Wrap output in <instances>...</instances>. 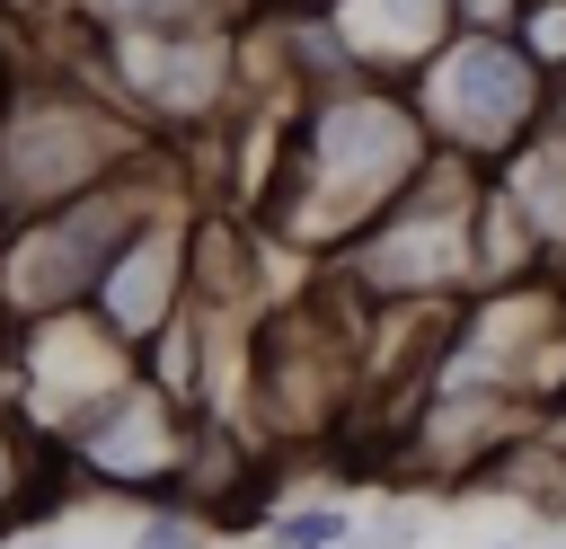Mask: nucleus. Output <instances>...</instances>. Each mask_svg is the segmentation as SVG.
<instances>
[{
  "label": "nucleus",
  "mask_w": 566,
  "mask_h": 549,
  "mask_svg": "<svg viewBox=\"0 0 566 549\" xmlns=\"http://www.w3.org/2000/svg\"><path fill=\"white\" fill-rule=\"evenodd\" d=\"M424 168H433V133H424L407 80H363V71H345V80H318V89H301V97L283 106L274 168H265L248 221H256L274 248L327 266V257H336L363 221H380Z\"/></svg>",
  "instance_id": "obj_1"
},
{
  "label": "nucleus",
  "mask_w": 566,
  "mask_h": 549,
  "mask_svg": "<svg viewBox=\"0 0 566 549\" xmlns=\"http://www.w3.org/2000/svg\"><path fill=\"white\" fill-rule=\"evenodd\" d=\"M150 151L159 142L106 97V80L71 44L0 53V230L142 168Z\"/></svg>",
  "instance_id": "obj_2"
},
{
  "label": "nucleus",
  "mask_w": 566,
  "mask_h": 549,
  "mask_svg": "<svg viewBox=\"0 0 566 549\" xmlns=\"http://www.w3.org/2000/svg\"><path fill=\"white\" fill-rule=\"evenodd\" d=\"M71 53L106 80V97L168 151L212 142L248 97V44L239 18H150V27H71Z\"/></svg>",
  "instance_id": "obj_3"
},
{
  "label": "nucleus",
  "mask_w": 566,
  "mask_h": 549,
  "mask_svg": "<svg viewBox=\"0 0 566 549\" xmlns=\"http://www.w3.org/2000/svg\"><path fill=\"white\" fill-rule=\"evenodd\" d=\"M478 186L486 168L433 151V168L380 221H363L327 257V274L354 283L363 301H469L478 292Z\"/></svg>",
  "instance_id": "obj_4"
},
{
  "label": "nucleus",
  "mask_w": 566,
  "mask_h": 549,
  "mask_svg": "<svg viewBox=\"0 0 566 549\" xmlns=\"http://www.w3.org/2000/svg\"><path fill=\"white\" fill-rule=\"evenodd\" d=\"M548 89H557L548 62H531V44H522L513 27H451V35L424 53V71L407 80L433 151H451V159H469V168L513 159V151L548 124Z\"/></svg>",
  "instance_id": "obj_5"
},
{
  "label": "nucleus",
  "mask_w": 566,
  "mask_h": 549,
  "mask_svg": "<svg viewBox=\"0 0 566 549\" xmlns=\"http://www.w3.org/2000/svg\"><path fill=\"white\" fill-rule=\"evenodd\" d=\"M142 372V354L88 310H35V319H9L0 328V416H18L35 443H62L97 398H115L124 381Z\"/></svg>",
  "instance_id": "obj_6"
},
{
  "label": "nucleus",
  "mask_w": 566,
  "mask_h": 549,
  "mask_svg": "<svg viewBox=\"0 0 566 549\" xmlns=\"http://www.w3.org/2000/svg\"><path fill=\"white\" fill-rule=\"evenodd\" d=\"M97 496H124V505H142V496H186V460H195V407L168 390V381H150V372H133L115 398H97L62 443H53Z\"/></svg>",
  "instance_id": "obj_7"
},
{
  "label": "nucleus",
  "mask_w": 566,
  "mask_h": 549,
  "mask_svg": "<svg viewBox=\"0 0 566 549\" xmlns=\"http://www.w3.org/2000/svg\"><path fill=\"white\" fill-rule=\"evenodd\" d=\"M186 292H195V195H168V204H150V213L133 221V239L106 257L88 310L142 354V345L186 310Z\"/></svg>",
  "instance_id": "obj_8"
},
{
  "label": "nucleus",
  "mask_w": 566,
  "mask_h": 549,
  "mask_svg": "<svg viewBox=\"0 0 566 549\" xmlns=\"http://www.w3.org/2000/svg\"><path fill=\"white\" fill-rule=\"evenodd\" d=\"M310 9L336 35L345 71L363 80H416L424 53L460 27V0H310Z\"/></svg>",
  "instance_id": "obj_9"
},
{
  "label": "nucleus",
  "mask_w": 566,
  "mask_h": 549,
  "mask_svg": "<svg viewBox=\"0 0 566 549\" xmlns=\"http://www.w3.org/2000/svg\"><path fill=\"white\" fill-rule=\"evenodd\" d=\"M495 186L522 204V221H531L539 257L566 274V133H557V124H539L513 159H495Z\"/></svg>",
  "instance_id": "obj_10"
},
{
  "label": "nucleus",
  "mask_w": 566,
  "mask_h": 549,
  "mask_svg": "<svg viewBox=\"0 0 566 549\" xmlns=\"http://www.w3.org/2000/svg\"><path fill=\"white\" fill-rule=\"evenodd\" d=\"M265 549H354V496H292V505H265Z\"/></svg>",
  "instance_id": "obj_11"
},
{
  "label": "nucleus",
  "mask_w": 566,
  "mask_h": 549,
  "mask_svg": "<svg viewBox=\"0 0 566 549\" xmlns=\"http://www.w3.org/2000/svg\"><path fill=\"white\" fill-rule=\"evenodd\" d=\"M124 549H212V514L195 496H142Z\"/></svg>",
  "instance_id": "obj_12"
},
{
  "label": "nucleus",
  "mask_w": 566,
  "mask_h": 549,
  "mask_svg": "<svg viewBox=\"0 0 566 549\" xmlns=\"http://www.w3.org/2000/svg\"><path fill=\"white\" fill-rule=\"evenodd\" d=\"M513 35L531 44V62H548V80L566 71V0H522V18H513Z\"/></svg>",
  "instance_id": "obj_13"
},
{
  "label": "nucleus",
  "mask_w": 566,
  "mask_h": 549,
  "mask_svg": "<svg viewBox=\"0 0 566 549\" xmlns=\"http://www.w3.org/2000/svg\"><path fill=\"white\" fill-rule=\"evenodd\" d=\"M539 443H548V452H557V460H566V398H557V407H548V416H539Z\"/></svg>",
  "instance_id": "obj_14"
},
{
  "label": "nucleus",
  "mask_w": 566,
  "mask_h": 549,
  "mask_svg": "<svg viewBox=\"0 0 566 549\" xmlns=\"http://www.w3.org/2000/svg\"><path fill=\"white\" fill-rule=\"evenodd\" d=\"M548 124L566 133V71H557V89H548Z\"/></svg>",
  "instance_id": "obj_15"
},
{
  "label": "nucleus",
  "mask_w": 566,
  "mask_h": 549,
  "mask_svg": "<svg viewBox=\"0 0 566 549\" xmlns=\"http://www.w3.org/2000/svg\"><path fill=\"white\" fill-rule=\"evenodd\" d=\"M239 9H256V18H274V9H310V0H239Z\"/></svg>",
  "instance_id": "obj_16"
},
{
  "label": "nucleus",
  "mask_w": 566,
  "mask_h": 549,
  "mask_svg": "<svg viewBox=\"0 0 566 549\" xmlns=\"http://www.w3.org/2000/svg\"><path fill=\"white\" fill-rule=\"evenodd\" d=\"M495 549H513V540H495Z\"/></svg>",
  "instance_id": "obj_17"
},
{
  "label": "nucleus",
  "mask_w": 566,
  "mask_h": 549,
  "mask_svg": "<svg viewBox=\"0 0 566 549\" xmlns=\"http://www.w3.org/2000/svg\"><path fill=\"white\" fill-rule=\"evenodd\" d=\"M548 549H566V540H548Z\"/></svg>",
  "instance_id": "obj_18"
}]
</instances>
